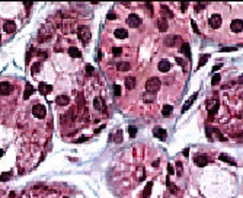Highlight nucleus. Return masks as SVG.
Listing matches in <instances>:
<instances>
[{
  "label": "nucleus",
  "instance_id": "1",
  "mask_svg": "<svg viewBox=\"0 0 243 198\" xmlns=\"http://www.w3.org/2000/svg\"><path fill=\"white\" fill-rule=\"evenodd\" d=\"M162 86V82L157 77H150L147 82H146V92H151V93H156V92L160 89Z\"/></svg>",
  "mask_w": 243,
  "mask_h": 198
},
{
  "label": "nucleus",
  "instance_id": "2",
  "mask_svg": "<svg viewBox=\"0 0 243 198\" xmlns=\"http://www.w3.org/2000/svg\"><path fill=\"white\" fill-rule=\"evenodd\" d=\"M77 37H79V40L82 42H89L90 41V38H92V34H90V29L87 28V26H84V25H82V26H79L77 28Z\"/></svg>",
  "mask_w": 243,
  "mask_h": 198
},
{
  "label": "nucleus",
  "instance_id": "3",
  "mask_svg": "<svg viewBox=\"0 0 243 198\" xmlns=\"http://www.w3.org/2000/svg\"><path fill=\"white\" fill-rule=\"evenodd\" d=\"M218 107H220V102H218V99H208L207 101V111H208V117L210 118H213V117L217 114V109Z\"/></svg>",
  "mask_w": 243,
  "mask_h": 198
},
{
  "label": "nucleus",
  "instance_id": "4",
  "mask_svg": "<svg viewBox=\"0 0 243 198\" xmlns=\"http://www.w3.org/2000/svg\"><path fill=\"white\" fill-rule=\"evenodd\" d=\"M32 114H34V117H36V118H44V117L47 115V108H45V105L36 104V105L32 107Z\"/></svg>",
  "mask_w": 243,
  "mask_h": 198
},
{
  "label": "nucleus",
  "instance_id": "5",
  "mask_svg": "<svg viewBox=\"0 0 243 198\" xmlns=\"http://www.w3.org/2000/svg\"><path fill=\"white\" fill-rule=\"evenodd\" d=\"M52 32H54V29L52 28H47V25H44L41 29H39V40H41V42H45L48 41L51 38V35H52Z\"/></svg>",
  "mask_w": 243,
  "mask_h": 198
},
{
  "label": "nucleus",
  "instance_id": "6",
  "mask_svg": "<svg viewBox=\"0 0 243 198\" xmlns=\"http://www.w3.org/2000/svg\"><path fill=\"white\" fill-rule=\"evenodd\" d=\"M127 24H128V26H131V28H138L141 25V18L134 15V13H131L130 16L127 18Z\"/></svg>",
  "mask_w": 243,
  "mask_h": 198
},
{
  "label": "nucleus",
  "instance_id": "7",
  "mask_svg": "<svg viewBox=\"0 0 243 198\" xmlns=\"http://www.w3.org/2000/svg\"><path fill=\"white\" fill-rule=\"evenodd\" d=\"M74 29H76V22L74 21H71V19H66V21L63 22V31H64V34L74 32Z\"/></svg>",
  "mask_w": 243,
  "mask_h": 198
},
{
  "label": "nucleus",
  "instance_id": "8",
  "mask_svg": "<svg viewBox=\"0 0 243 198\" xmlns=\"http://www.w3.org/2000/svg\"><path fill=\"white\" fill-rule=\"evenodd\" d=\"M181 41H182V38L179 35H169V37H166V40H165V44L168 47H175L178 44H181Z\"/></svg>",
  "mask_w": 243,
  "mask_h": 198
},
{
  "label": "nucleus",
  "instance_id": "9",
  "mask_svg": "<svg viewBox=\"0 0 243 198\" xmlns=\"http://www.w3.org/2000/svg\"><path fill=\"white\" fill-rule=\"evenodd\" d=\"M194 162H195V165L197 166L204 168V166L208 163V156H207V155H197V156L194 157Z\"/></svg>",
  "mask_w": 243,
  "mask_h": 198
},
{
  "label": "nucleus",
  "instance_id": "10",
  "mask_svg": "<svg viewBox=\"0 0 243 198\" xmlns=\"http://www.w3.org/2000/svg\"><path fill=\"white\" fill-rule=\"evenodd\" d=\"M230 29L233 32H242L243 31V21L242 19H233L232 21V25H230Z\"/></svg>",
  "mask_w": 243,
  "mask_h": 198
},
{
  "label": "nucleus",
  "instance_id": "11",
  "mask_svg": "<svg viewBox=\"0 0 243 198\" xmlns=\"http://www.w3.org/2000/svg\"><path fill=\"white\" fill-rule=\"evenodd\" d=\"M168 133H166V130L165 128H160V127H154L153 128V136L156 137V139H159V140H166V136Z\"/></svg>",
  "mask_w": 243,
  "mask_h": 198
},
{
  "label": "nucleus",
  "instance_id": "12",
  "mask_svg": "<svg viewBox=\"0 0 243 198\" xmlns=\"http://www.w3.org/2000/svg\"><path fill=\"white\" fill-rule=\"evenodd\" d=\"M208 24H210V26H211L213 29L220 28V26H221V16H220V15H213V16L210 18Z\"/></svg>",
  "mask_w": 243,
  "mask_h": 198
},
{
  "label": "nucleus",
  "instance_id": "13",
  "mask_svg": "<svg viewBox=\"0 0 243 198\" xmlns=\"http://www.w3.org/2000/svg\"><path fill=\"white\" fill-rule=\"evenodd\" d=\"M13 92V86L10 85V83H8V82H3V83H0V93L2 95H10Z\"/></svg>",
  "mask_w": 243,
  "mask_h": 198
},
{
  "label": "nucleus",
  "instance_id": "14",
  "mask_svg": "<svg viewBox=\"0 0 243 198\" xmlns=\"http://www.w3.org/2000/svg\"><path fill=\"white\" fill-rule=\"evenodd\" d=\"M3 29H5V32L13 34L15 31H16V24H15L13 21H6L5 25H3Z\"/></svg>",
  "mask_w": 243,
  "mask_h": 198
},
{
  "label": "nucleus",
  "instance_id": "15",
  "mask_svg": "<svg viewBox=\"0 0 243 198\" xmlns=\"http://www.w3.org/2000/svg\"><path fill=\"white\" fill-rule=\"evenodd\" d=\"M157 69H159V72H162V73H168L169 70H170V61L169 60H162L159 64H157Z\"/></svg>",
  "mask_w": 243,
  "mask_h": 198
},
{
  "label": "nucleus",
  "instance_id": "16",
  "mask_svg": "<svg viewBox=\"0 0 243 198\" xmlns=\"http://www.w3.org/2000/svg\"><path fill=\"white\" fill-rule=\"evenodd\" d=\"M156 25H157V29L159 31H162V32H166L169 28V24L166 19H163V18H159L157 19V22H156Z\"/></svg>",
  "mask_w": 243,
  "mask_h": 198
},
{
  "label": "nucleus",
  "instance_id": "17",
  "mask_svg": "<svg viewBox=\"0 0 243 198\" xmlns=\"http://www.w3.org/2000/svg\"><path fill=\"white\" fill-rule=\"evenodd\" d=\"M181 53H182L188 60H191V47H189L188 42H182V44H181Z\"/></svg>",
  "mask_w": 243,
  "mask_h": 198
},
{
  "label": "nucleus",
  "instance_id": "18",
  "mask_svg": "<svg viewBox=\"0 0 243 198\" xmlns=\"http://www.w3.org/2000/svg\"><path fill=\"white\" fill-rule=\"evenodd\" d=\"M197 98H198V92H195L192 96H191V98H189V99H188V101H186V102L184 104V107H182V112H186V111L189 109V107H191L194 102H195V99H197Z\"/></svg>",
  "mask_w": 243,
  "mask_h": 198
},
{
  "label": "nucleus",
  "instance_id": "19",
  "mask_svg": "<svg viewBox=\"0 0 243 198\" xmlns=\"http://www.w3.org/2000/svg\"><path fill=\"white\" fill-rule=\"evenodd\" d=\"M160 10H162V18H163V19H166V21H168V18H169V19H170V18H173L172 10H170V9H169L166 5H162Z\"/></svg>",
  "mask_w": 243,
  "mask_h": 198
},
{
  "label": "nucleus",
  "instance_id": "20",
  "mask_svg": "<svg viewBox=\"0 0 243 198\" xmlns=\"http://www.w3.org/2000/svg\"><path fill=\"white\" fill-rule=\"evenodd\" d=\"M114 35H115V38H118V40H125L127 37H128V32H127V29H124V28H117Z\"/></svg>",
  "mask_w": 243,
  "mask_h": 198
},
{
  "label": "nucleus",
  "instance_id": "21",
  "mask_svg": "<svg viewBox=\"0 0 243 198\" xmlns=\"http://www.w3.org/2000/svg\"><path fill=\"white\" fill-rule=\"evenodd\" d=\"M93 107L96 111H105V104H103V99L102 98H95L93 99Z\"/></svg>",
  "mask_w": 243,
  "mask_h": 198
},
{
  "label": "nucleus",
  "instance_id": "22",
  "mask_svg": "<svg viewBox=\"0 0 243 198\" xmlns=\"http://www.w3.org/2000/svg\"><path fill=\"white\" fill-rule=\"evenodd\" d=\"M38 89H39V92H41V95L47 96V95L52 91V86L47 85V83H39V88H38Z\"/></svg>",
  "mask_w": 243,
  "mask_h": 198
},
{
  "label": "nucleus",
  "instance_id": "23",
  "mask_svg": "<svg viewBox=\"0 0 243 198\" xmlns=\"http://www.w3.org/2000/svg\"><path fill=\"white\" fill-rule=\"evenodd\" d=\"M124 83H125L127 89H128V91H131V89H134V86H135V79L133 77V76H127L125 80H124Z\"/></svg>",
  "mask_w": 243,
  "mask_h": 198
},
{
  "label": "nucleus",
  "instance_id": "24",
  "mask_svg": "<svg viewBox=\"0 0 243 198\" xmlns=\"http://www.w3.org/2000/svg\"><path fill=\"white\" fill-rule=\"evenodd\" d=\"M55 102H57V105H67L68 102H70V98H68L67 95H60V96H57V99H55Z\"/></svg>",
  "mask_w": 243,
  "mask_h": 198
},
{
  "label": "nucleus",
  "instance_id": "25",
  "mask_svg": "<svg viewBox=\"0 0 243 198\" xmlns=\"http://www.w3.org/2000/svg\"><path fill=\"white\" fill-rule=\"evenodd\" d=\"M172 111H173V107L172 105H163V108H162V115L168 118V117L172 115Z\"/></svg>",
  "mask_w": 243,
  "mask_h": 198
},
{
  "label": "nucleus",
  "instance_id": "26",
  "mask_svg": "<svg viewBox=\"0 0 243 198\" xmlns=\"http://www.w3.org/2000/svg\"><path fill=\"white\" fill-rule=\"evenodd\" d=\"M154 95H156V93H151V92H144V93H143V101H144V102H147V104H150V102H153V101H154Z\"/></svg>",
  "mask_w": 243,
  "mask_h": 198
},
{
  "label": "nucleus",
  "instance_id": "27",
  "mask_svg": "<svg viewBox=\"0 0 243 198\" xmlns=\"http://www.w3.org/2000/svg\"><path fill=\"white\" fill-rule=\"evenodd\" d=\"M151 188H153V182H147V185L144 188V192H143V198H150Z\"/></svg>",
  "mask_w": 243,
  "mask_h": 198
},
{
  "label": "nucleus",
  "instance_id": "28",
  "mask_svg": "<svg viewBox=\"0 0 243 198\" xmlns=\"http://www.w3.org/2000/svg\"><path fill=\"white\" fill-rule=\"evenodd\" d=\"M34 91L35 89L32 88V85H29V83H28V85H26V88H25V92H24V99H29V96L34 93Z\"/></svg>",
  "mask_w": 243,
  "mask_h": 198
},
{
  "label": "nucleus",
  "instance_id": "29",
  "mask_svg": "<svg viewBox=\"0 0 243 198\" xmlns=\"http://www.w3.org/2000/svg\"><path fill=\"white\" fill-rule=\"evenodd\" d=\"M68 54H70V57H76V58L82 57V53L76 48V47H70V48H68Z\"/></svg>",
  "mask_w": 243,
  "mask_h": 198
},
{
  "label": "nucleus",
  "instance_id": "30",
  "mask_svg": "<svg viewBox=\"0 0 243 198\" xmlns=\"http://www.w3.org/2000/svg\"><path fill=\"white\" fill-rule=\"evenodd\" d=\"M220 160H223V162H227V163H230V165H236V162L232 159L230 156H227V155H224V153H221L220 155Z\"/></svg>",
  "mask_w": 243,
  "mask_h": 198
},
{
  "label": "nucleus",
  "instance_id": "31",
  "mask_svg": "<svg viewBox=\"0 0 243 198\" xmlns=\"http://www.w3.org/2000/svg\"><path fill=\"white\" fill-rule=\"evenodd\" d=\"M130 69H131V66H130V63H127V61L125 63H119V64H118V70H119V72H128Z\"/></svg>",
  "mask_w": 243,
  "mask_h": 198
},
{
  "label": "nucleus",
  "instance_id": "32",
  "mask_svg": "<svg viewBox=\"0 0 243 198\" xmlns=\"http://www.w3.org/2000/svg\"><path fill=\"white\" fill-rule=\"evenodd\" d=\"M112 140L115 141V143H121V141H122V131H121V130H118V131L114 134Z\"/></svg>",
  "mask_w": 243,
  "mask_h": 198
},
{
  "label": "nucleus",
  "instance_id": "33",
  "mask_svg": "<svg viewBox=\"0 0 243 198\" xmlns=\"http://www.w3.org/2000/svg\"><path fill=\"white\" fill-rule=\"evenodd\" d=\"M135 175H137V181H143V179H144V176H146V172H144V169H143V168H138Z\"/></svg>",
  "mask_w": 243,
  "mask_h": 198
},
{
  "label": "nucleus",
  "instance_id": "34",
  "mask_svg": "<svg viewBox=\"0 0 243 198\" xmlns=\"http://www.w3.org/2000/svg\"><path fill=\"white\" fill-rule=\"evenodd\" d=\"M210 58V54H205V56H201V58H200V63H198V69L200 67H202L205 63H207V60Z\"/></svg>",
  "mask_w": 243,
  "mask_h": 198
},
{
  "label": "nucleus",
  "instance_id": "35",
  "mask_svg": "<svg viewBox=\"0 0 243 198\" xmlns=\"http://www.w3.org/2000/svg\"><path fill=\"white\" fill-rule=\"evenodd\" d=\"M220 79H221V77H220V74L216 73L214 76H213V79H211V85H213V86L218 85V83H220Z\"/></svg>",
  "mask_w": 243,
  "mask_h": 198
},
{
  "label": "nucleus",
  "instance_id": "36",
  "mask_svg": "<svg viewBox=\"0 0 243 198\" xmlns=\"http://www.w3.org/2000/svg\"><path fill=\"white\" fill-rule=\"evenodd\" d=\"M128 133H130V136H131V137H135V136H137V127L130 125V127H128Z\"/></svg>",
  "mask_w": 243,
  "mask_h": 198
},
{
  "label": "nucleus",
  "instance_id": "37",
  "mask_svg": "<svg viewBox=\"0 0 243 198\" xmlns=\"http://www.w3.org/2000/svg\"><path fill=\"white\" fill-rule=\"evenodd\" d=\"M39 69H41V63H35L32 66V69H31V72H32V74H36L39 72Z\"/></svg>",
  "mask_w": 243,
  "mask_h": 198
},
{
  "label": "nucleus",
  "instance_id": "38",
  "mask_svg": "<svg viewBox=\"0 0 243 198\" xmlns=\"http://www.w3.org/2000/svg\"><path fill=\"white\" fill-rule=\"evenodd\" d=\"M175 60H176V63H178L179 66H182V67H184V69H185V70H186V63H185V60H184V58H181V57H176Z\"/></svg>",
  "mask_w": 243,
  "mask_h": 198
},
{
  "label": "nucleus",
  "instance_id": "39",
  "mask_svg": "<svg viewBox=\"0 0 243 198\" xmlns=\"http://www.w3.org/2000/svg\"><path fill=\"white\" fill-rule=\"evenodd\" d=\"M112 54H114V56L122 54V48H121V47H114V48H112Z\"/></svg>",
  "mask_w": 243,
  "mask_h": 198
},
{
  "label": "nucleus",
  "instance_id": "40",
  "mask_svg": "<svg viewBox=\"0 0 243 198\" xmlns=\"http://www.w3.org/2000/svg\"><path fill=\"white\" fill-rule=\"evenodd\" d=\"M114 95H115V96H119V95H121V86H119V85H115V86H114Z\"/></svg>",
  "mask_w": 243,
  "mask_h": 198
},
{
  "label": "nucleus",
  "instance_id": "41",
  "mask_svg": "<svg viewBox=\"0 0 243 198\" xmlns=\"http://www.w3.org/2000/svg\"><path fill=\"white\" fill-rule=\"evenodd\" d=\"M86 73H87V76H93V73H95V69H93L92 66H86Z\"/></svg>",
  "mask_w": 243,
  "mask_h": 198
},
{
  "label": "nucleus",
  "instance_id": "42",
  "mask_svg": "<svg viewBox=\"0 0 243 198\" xmlns=\"http://www.w3.org/2000/svg\"><path fill=\"white\" fill-rule=\"evenodd\" d=\"M237 47H227V48H221V53H229V51H236Z\"/></svg>",
  "mask_w": 243,
  "mask_h": 198
},
{
  "label": "nucleus",
  "instance_id": "43",
  "mask_svg": "<svg viewBox=\"0 0 243 198\" xmlns=\"http://www.w3.org/2000/svg\"><path fill=\"white\" fill-rule=\"evenodd\" d=\"M168 187L170 188V190H172V192H173V194H176V192H178V188H176V187L173 185V184H170L169 181H168Z\"/></svg>",
  "mask_w": 243,
  "mask_h": 198
},
{
  "label": "nucleus",
  "instance_id": "44",
  "mask_svg": "<svg viewBox=\"0 0 243 198\" xmlns=\"http://www.w3.org/2000/svg\"><path fill=\"white\" fill-rule=\"evenodd\" d=\"M108 19H109V21H114V19H117V15H115V12H108Z\"/></svg>",
  "mask_w": 243,
  "mask_h": 198
},
{
  "label": "nucleus",
  "instance_id": "45",
  "mask_svg": "<svg viewBox=\"0 0 243 198\" xmlns=\"http://www.w3.org/2000/svg\"><path fill=\"white\" fill-rule=\"evenodd\" d=\"M205 8V3H197V6H195V10L198 12V10H201V9Z\"/></svg>",
  "mask_w": 243,
  "mask_h": 198
},
{
  "label": "nucleus",
  "instance_id": "46",
  "mask_svg": "<svg viewBox=\"0 0 243 198\" xmlns=\"http://www.w3.org/2000/svg\"><path fill=\"white\" fill-rule=\"evenodd\" d=\"M176 168H178V175L182 173V163L181 162H176Z\"/></svg>",
  "mask_w": 243,
  "mask_h": 198
},
{
  "label": "nucleus",
  "instance_id": "47",
  "mask_svg": "<svg viewBox=\"0 0 243 198\" xmlns=\"http://www.w3.org/2000/svg\"><path fill=\"white\" fill-rule=\"evenodd\" d=\"M191 25H192V29H194V32H195V34H200V29H198V26H197V24H195L194 21H192V22H191Z\"/></svg>",
  "mask_w": 243,
  "mask_h": 198
},
{
  "label": "nucleus",
  "instance_id": "48",
  "mask_svg": "<svg viewBox=\"0 0 243 198\" xmlns=\"http://www.w3.org/2000/svg\"><path fill=\"white\" fill-rule=\"evenodd\" d=\"M9 178H10V173H2L0 181H5V179H9Z\"/></svg>",
  "mask_w": 243,
  "mask_h": 198
},
{
  "label": "nucleus",
  "instance_id": "49",
  "mask_svg": "<svg viewBox=\"0 0 243 198\" xmlns=\"http://www.w3.org/2000/svg\"><path fill=\"white\" fill-rule=\"evenodd\" d=\"M179 8L182 9V12H185V10H186V8H188V3H186V2H182V3H181V6H179Z\"/></svg>",
  "mask_w": 243,
  "mask_h": 198
},
{
  "label": "nucleus",
  "instance_id": "50",
  "mask_svg": "<svg viewBox=\"0 0 243 198\" xmlns=\"http://www.w3.org/2000/svg\"><path fill=\"white\" fill-rule=\"evenodd\" d=\"M221 67H223V64H217V66L213 67V70H211V72H213V73H216V72H218V70H220Z\"/></svg>",
  "mask_w": 243,
  "mask_h": 198
},
{
  "label": "nucleus",
  "instance_id": "51",
  "mask_svg": "<svg viewBox=\"0 0 243 198\" xmlns=\"http://www.w3.org/2000/svg\"><path fill=\"white\" fill-rule=\"evenodd\" d=\"M168 173H169V175H173V173H175V169H173V166H172V165L168 166Z\"/></svg>",
  "mask_w": 243,
  "mask_h": 198
},
{
  "label": "nucleus",
  "instance_id": "52",
  "mask_svg": "<svg viewBox=\"0 0 243 198\" xmlns=\"http://www.w3.org/2000/svg\"><path fill=\"white\" fill-rule=\"evenodd\" d=\"M146 8L149 9V12H150V15H151V13H153V5H151V3H147Z\"/></svg>",
  "mask_w": 243,
  "mask_h": 198
},
{
  "label": "nucleus",
  "instance_id": "53",
  "mask_svg": "<svg viewBox=\"0 0 243 198\" xmlns=\"http://www.w3.org/2000/svg\"><path fill=\"white\" fill-rule=\"evenodd\" d=\"M0 41H2V37H0Z\"/></svg>",
  "mask_w": 243,
  "mask_h": 198
}]
</instances>
